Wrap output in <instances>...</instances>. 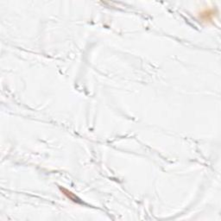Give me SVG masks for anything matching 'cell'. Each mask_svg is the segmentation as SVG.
I'll return each mask as SVG.
<instances>
[{
	"mask_svg": "<svg viewBox=\"0 0 221 221\" xmlns=\"http://www.w3.org/2000/svg\"><path fill=\"white\" fill-rule=\"evenodd\" d=\"M60 189L62 192V193H63L64 195H66L70 200H73L74 202H77V203H81L80 200L76 195H74L72 192L68 191V190L66 189V188H60Z\"/></svg>",
	"mask_w": 221,
	"mask_h": 221,
	"instance_id": "1",
	"label": "cell"
},
{
	"mask_svg": "<svg viewBox=\"0 0 221 221\" xmlns=\"http://www.w3.org/2000/svg\"><path fill=\"white\" fill-rule=\"evenodd\" d=\"M201 14H202L201 16H202L205 20H210L211 17L213 15V12H212V11H205V12H203V13H201Z\"/></svg>",
	"mask_w": 221,
	"mask_h": 221,
	"instance_id": "2",
	"label": "cell"
}]
</instances>
